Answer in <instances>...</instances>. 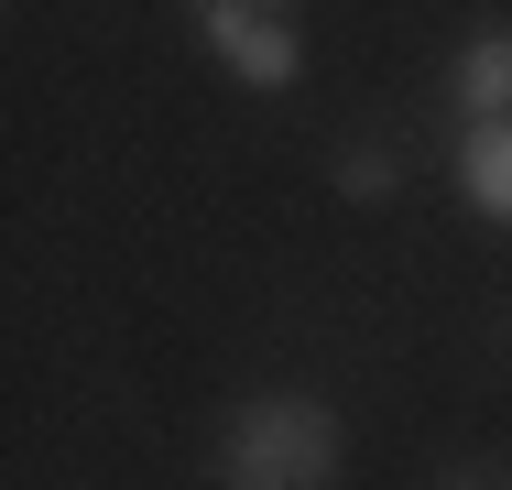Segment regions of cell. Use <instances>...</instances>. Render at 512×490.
Instances as JSON below:
<instances>
[{"mask_svg": "<svg viewBox=\"0 0 512 490\" xmlns=\"http://www.w3.org/2000/svg\"><path fill=\"white\" fill-rule=\"evenodd\" d=\"M218 480L229 490H327L338 480V414L306 392H262L240 403L229 447H218Z\"/></svg>", "mask_w": 512, "mask_h": 490, "instance_id": "1", "label": "cell"}, {"mask_svg": "<svg viewBox=\"0 0 512 490\" xmlns=\"http://www.w3.org/2000/svg\"><path fill=\"white\" fill-rule=\"evenodd\" d=\"M197 22H207V44H218V66H229L240 88H295L306 33H295L284 0H197Z\"/></svg>", "mask_w": 512, "mask_h": 490, "instance_id": "2", "label": "cell"}, {"mask_svg": "<svg viewBox=\"0 0 512 490\" xmlns=\"http://www.w3.org/2000/svg\"><path fill=\"white\" fill-rule=\"evenodd\" d=\"M458 186L480 218H502L512 229V120H469V142H458Z\"/></svg>", "mask_w": 512, "mask_h": 490, "instance_id": "3", "label": "cell"}, {"mask_svg": "<svg viewBox=\"0 0 512 490\" xmlns=\"http://www.w3.org/2000/svg\"><path fill=\"white\" fill-rule=\"evenodd\" d=\"M458 109L469 120H512V33H480L458 55Z\"/></svg>", "mask_w": 512, "mask_h": 490, "instance_id": "4", "label": "cell"}, {"mask_svg": "<svg viewBox=\"0 0 512 490\" xmlns=\"http://www.w3.org/2000/svg\"><path fill=\"white\" fill-rule=\"evenodd\" d=\"M393 175H404L393 153H349V164H338V186H349V196H393Z\"/></svg>", "mask_w": 512, "mask_h": 490, "instance_id": "5", "label": "cell"}]
</instances>
